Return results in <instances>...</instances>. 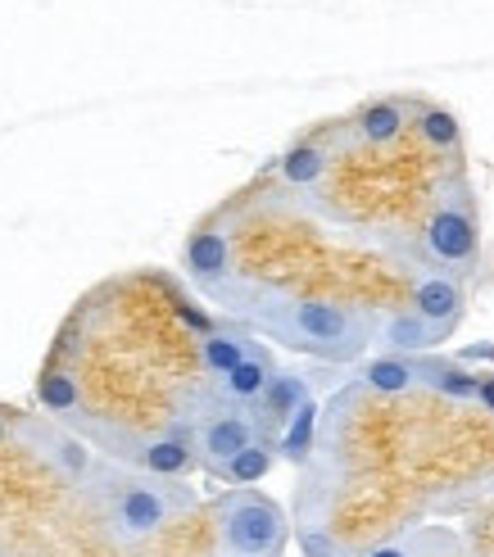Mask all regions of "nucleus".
I'll list each match as a JSON object with an SVG mask.
<instances>
[{
	"mask_svg": "<svg viewBox=\"0 0 494 557\" xmlns=\"http://www.w3.org/2000/svg\"><path fill=\"white\" fill-rule=\"evenodd\" d=\"M250 322L286 345L291 354H309L322 363H354L368 345H376L381 318L359 304L341 299H305L286 290H259V309H250Z\"/></svg>",
	"mask_w": 494,
	"mask_h": 557,
	"instance_id": "nucleus-1",
	"label": "nucleus"
},
{
	"mask_svg": "<svg viewBox=\"0 0 494 557\" xmlns=\"http://www.w3.org/2000/svg\"><path fill=\"white\" fill-rule=\"evenodd\" d=\"M82 494L96 504L104 535L119 548H136L155 540L159 531H169L177 517H186L196 508V490L182 485L177 476H127V471L109 467V462H91L87 481H82Z\"/></svg>",
	"mask_w": 494,
	"mask_h": 557,
	"instance_id": "nucleus-2",
	"label": "nucleus"
},
{
	"mask_svg": "<svg viewBox=\"0 0 494 557\" xmlns=\"http://www.w3.org/2000/svg\"><path fill=\"white\" fill-rule=\"evenodd\" d=\"M291 525L282 504L259 490H223L213 504V553L209 557H282Z\"/></svg>",
	"mask_w": 494,
	"mask_h": 557,
	"instance_id": "nucleus-3",
	"label": "nucleus"
},
{
	"mask_svg": "<svg viewBox=\"0 0 494 557\" xmlns=\"http://www.w3.org/2000/svg\"><path fill=\"white\" fill-rule=\"evenodd\" d=\"M422 255L445 268L449 276L472 268L481 255V218L472 205V190L468 182H454V195H441L435 209L422 222Z\"/></svg>",
	"mask_w": 494,
	"mask_h": 557,
	"instance_id": "nucleus-4",
	"label": "nucleus"
},
{
	"mask_svg": "<svg viewBox=\"0 0 494 557\" xmlns=\"http://www.w3.org/2000/svg\"><path fill=\"white\" fill-rule=\"evenodd\" d=\"M190 435H196V462L209 476H223L227 462H236L245 449H255V444L272 440L250 408H218V412L200 417V422L190 426Z\"/></svg>",
	"mask_w": 494,
	"mask_h": 557,
	"instance_id": "nucleus-5",
	"label": "nucleus"
},
{
	"mask_svg": "<svg viewBox=\"0 0 494 557\" xmlns=\"http://www.w3.org/2000/svg\"><path fill=\"white\" fill-rule=\"evenodd\" d=\"M413 313H422L449 341L458 331V322L468 318V295H462L458 276H449V272H422L413 282Z\"/></svg>",
	"mask_w": 494,
	"mask_h": 557,
	"instance_id": "nucleus-6",
	"label": "nucleus"
},
{
	"mask_svg": "<svg viewBox=\"0 0 494 557\" xmlns=\"http://www.w3.org/2000/svg\"><path fill=\"white\" fill-rule=\"evenodd\" d=\"M132 462L141 471H150V476H177L182 481L190 467H200L196 462V435H190V426L186 431L173 426L169 435H150L132 449Z\"/></svg>",
	"mask_w": 494,
	"mask_h": 557,
	"instance_id": "nucleus-7",
	"label": "nucleus"
},
{
	"mask_svg": "<svg viewBox=\"0 0 494 557\" xmlns=\"http://www.w3.org/2000/svg\"><path fill=\"white\" fill-rule=\"evenodd\" d=\"M313 399V389H309V376L305 372H291V368H277V376H272V385L263 389V399L250 408L259 422H263V431L277 440L282 435V426L291 422V417L299 412Z\"/></svg>",
	"mask_w": 494,
	"mask_h": 557,
	"instance_id": "nucleus-8",
	"label": "nucleus"
},
{
	"mask_svg": "<svg viewBox=\"0 0 494 557\" xmlns=\"http://www.w3.org/2000/svg\"><path fill=\"white\" fill-rule=\"evenodd\" d=\"M259 345L250 336V326H236V322H223V326H209L200 336V372L209 381H223L232 368H240Z\"/></svg>",
	"mask_w": 494,
	"mask_h": 557,
	"instance_id": "nucleus-9",
	"label": "nucleus"
},
{
	"mask_svg": "<svg viewBox=\"0 0 494 557\" xmlns=\"http://www.w3.org/2000/svg\"><path fill=\"white\" fill-rule=\"evenodd\" d=\"M413 358H418L422 389L449 404H481V372H468L458 358H441V354H413Z\"/></svg>",
	"mask_w": 494,
	"mask_h": 557,
	"instance_id": "nucleus-10",
	"label": "nucleus"
},
{
	"mask_svg": "<svg viewBox=\"0 0 494 557\" xmlns=\"http://www.w3.org/2000/svg\"><path fill=\"white\" fill-rule=\"evenodd\" d=\"M272 376H277L272 354L255 349L240 368H232L223 381H213V395H218V404H223V408H255L263 399V389L272 385Z\"/></svg>",
	"mask_w": 494,
	"mask_h": 557,
	"instance_id": "nucleus-11",
	"label": "nucleus"
},
{
	"mask_svg": "<svg viewBox=\"0 0 494 557\" xmlns=\"http://www.w3.org/2000/svg\"><path fill=\"white\" fill-rule=\"evenodd\" d=\"M182 263H186V272H190V282H196V286L218 290V282L232 276V240H227V232L200 227L196 236L186 240Z\"/></svg>",
	"mask_w": 494,
	"mask_h": 557,
	"instance_id": "nucleus-12",
	"label": "nucleus"
},
{
	"mask_svg": "<svg viewBox=\"0 0 494 557\" xmlns=\"http://www.w3.org/2000/svg\"><path fill=\"white\" fill-rule=\"evenodd\" d=\"M18 426L33 435V444H37V454L46 458V467L50 471H60L64 481H87V471H91V458H87V449L73 440V435H64V431H54V426H37L33 417H18Z\"/></svg>",
	"mask_w": 494,
	"mask_h": 557,
	"instance_id": "nucleus-13",
	"label": "nucleus"
},
{
	"mask_svg": "<svg viewBox=\"0 0 494 557\" xmlns=\"http://www.w3.org/2000/svg\"><path fill=\"white\" fill-rule=\"evenodd\" d=\"M376 345L386 349V354H431L435 345H445V336L435 331L422 313H413V309H395V313H386L381 318V326H376Z\"/></svg>",
	"mask_w": 494,
	"mask_h": 557,
	"instance_id": "nucleus-14",
	"label": "nucleus"
},
{
	"mask_svg": "<svg viewBox=\"0 0 494 557\" xmlns=\"http://www.w3.org/2000/svg\"><path fill=\"white\" fill-rule=\"evenodd\" d=\"M413 109L418 104H408V100H372L349 119V132L359 136L363 146H391L404 136V127L413 123Z\"/></svg>",
	"mask_w": 494,
	"mask_h": 557,
	"instance_id": "nucleus-15",
	"label": "nucleus"
},
{
	"mask_svg": "<svg viewBox=\"0 0 494 557\" xmlns=\"http://www.w3.org/2000/svg\"><path fill=\"white\" fill-rule=\"evenodd\" d=\"M359 385L376 389V395H391V399L418 395V389H422L418 358H408V354H381V358H368V363L359 368Z\"/></svg>",
	"mask_w": 494,
	"mask_h": 557,
	"instance_id": "nucleus-16",
	"label": "nucleus"
},
{
	"mask_svg": "<svg viewBox=\"0 0 494 557\" xmlns=\"http://www.w3.org/2000/svg\"><path fill=\"white\" fill-rule=\"evenodd\" d=\"M458 553V540L449 531H435V525H422V531H408L399 540H386L359 557H454Z\"/></svg>",
	"mask_w": 494,
	"mask_h": 557,
	"instance_id": "nucleus-17",
	"label": "nucleus"
},
{
	"mask_svg": "<svg viewBox=\"0 0 494 557\" xmlns=\"http://www.w3.org/2000/svg\"><path fill=\"white\" fill-rule=\"evenodd\" d=\"M326 163H332V154L322 150L318 136H309V141L291 146V150L277 159V173H282V182H286V186H295V190H309V186H318V182H322Z\"/></svg>",
	"mask_w": 494,
	"mask_h": 557,
	"instance_id": "nucleus-18",
	"label": "nucleus"
},
{
	"mask_svg": "<svg viewBox=\"0 0 494 557\" xmlns=\"http://www.w3.org/2000/svg\"><path fill=\"white\" fill-rule=\"evenodd\" d=\"M413 132H418V141L435 154H458L462 150V127L441 104H418L413 109Z\"/></svg>",
	"mask_w": 494,
	"mask_h": 557,
	"instance_id": "nucleus-19",
	"label": "nucleus"
},
{
	"mask_svg": "<svg viewBox=\"0 0 494 557\" xmlns=\"http://www.w3.org/2000/svg\"><path fill=\"white\" fill-rule=\"evenodd\" d=\"M318 417H322V412H318L313 399L291 417V422L282 426V435H277V458H286V462H309L313 444H318Z\"/></svg>",
	"mask_w": 494,
	"mask_h": 557,
	"instance_id": "nucleus-20",
	"label": "nucleus"
},
{
	"mask_svg": "<svg viewBox=\"0 0 494 557\" xmlns=\"http://www.w3.org/2000/svg\"><path fill=\"white\" fill-rule=\"evenodd\" d=\"M272 462H277V440H263V444H255V449H245L236 462H227L223 481H227L232 490H250V485H259V481L268 476Z\"/></svg>",
	"mask_w": 494,
	"mask_h": 557,
	"instance_id": "nucleus-21",
	"label": "nucleus"
},
{
	"mask_svg": "<svg viewBox=\"0 0 494 557\" xmlns=\"http://www.w3.org/2000/svg\"><path fill=\"white\" fill-rule=\"evenodd\" d=\"M295 540H299V553L305 557H354L326 525H318V521H299V531H295Z\"/></svg>",
	"mask_w": 494,
	"mask_h": 557,
	"instance_id": "nucleus-22",
	"label": "nucleus"
},
{
	"mask_svg": "<svg viewBox=\"0 0 494 557\" xmlns=\"http://www.w3.org/2000/svg\"><path fill=\"white\" fill-rule=\"evenodd\" d=\"M18 431V417H10V408H0V449H5V440Z\"/></svg>",
	"mask_w": 494,
	"mask_h": 557,
	"instance_id": "nucleus-23",
	"label": "nucleus"
},
{
	"mask_svg": "<svg viewBox=\"0 0 494 557\" xmlns=\"http://www.w3.org/2000/svg\"><path fill=\"white\" fill-rule=\"evenodd\" d=\"M481 404H485V412H494V372L490 376L481 372Z\"/></svg>",
	"mask_w": 494,
	"mask_h": 557,
	"instance_id": "nucleus-24",
	"label": "nucleus"
}]
</instances>
